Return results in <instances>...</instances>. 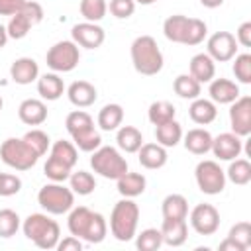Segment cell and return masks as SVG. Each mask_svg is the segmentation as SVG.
Returning a JSON list of instances; mask_svg holds the SVG:
<instances>
[{
  "instance_id": "41",
  "label": "cell",
  "mask_w": 251,
  "mask_h": 251,
  "mask_svg": "<svg viewBox=\"0 0 251 251\" xmlns=\"http://www.w3.org/2000/svg\"><path fill=\"white\" fill-rule=\"evenodd\" d=\"M65 126H67V131L73 135V133H76V131H82V129H86V127H92V126H94V120H92V116H90L88 112H84V110H73V112L67 116Z\"/></svg>"
},
{
  "instance_id": "1",
  "label": "cell",
  "mask_w": 251,
  "mask_h": 251,
  "mask_svg": "<svg viewBox=\"0 0 251 251\" xmlns=\"http://www.w3.org/2000/svg\"><path fill=\"white\" fill-rule=\"evenodd\" d=\"M67 227L71 235L84 239L86 243H100L108 233V224L104 216L98 212H92L86 206H76V208L73 206L69 210Z\"/></svg>"
},
{
  "instance_id": "31",
  "label": "cell",
  "mask_w": 251,
  "mask_h": 251,
  "mask_svg": "<svg viewBox=\"0 0 251 251\" xmlns=\"http://www.w3.org/2000/svg\"><path fill=\"white\" fill-rule=\"evenodd\" d=\"M173 90L176 96L184 98V100H194L200 96L202 92V84L188 73V75H178L173 82Z\"/></svg>"
},
{
  "instance_id": "15",
  "label": "cell",
  "mask_w": 251,
  "mask_h": 251,
  "mask_svg": "<svg viewBox=\"0 0 251 251\" xmlns=\"http://www.w3.org/2000/svg\"><path fill=\"white\" fill-rule=\"evenodd\" d=\"M208 94L214 104H231L239 98V86L229 78H212Z\"/></svg>"
},
{
  "instance_id": "16",
  "label": "cell",
  "mask_w": 251,
  "mask_h": 251,
  "mask_svg": "<svg viewBox=\"0 0 251 251\" xmlns=\"http://www.w3.org/2000/svg\"><path fill=\"white\" fill-rule=\"evenodd\" d=\"M39 76V65L31 57H20L10 65V78L16 84H31Z\"/></svg>"
},
{
  "instance_id": "22",
  "label": "cell",
  "mask_w": 251,
  "mask_h": 251,
  "mask_svg": "<svg viewBox=\"0 0 251 251\" xmlns=\"http://www.w3.org/2000/svg\"><path fill=\"white\" fill-rule=\"evenodd\" d=\"M37 92L43 100H59L65 92V82L57 73H45L37 76Z\"/></svg>"
},
{
  "instance_id": "47",
  "label": "cell",
  "mask_w": 251,
  "mask_h": 251,
  "mask_svg": "<svg viewBox=\"0 0 251 251\" xmlns=\"http://www.w3.org/2000/svg\"><path fill=\"white\" fill-rule=\"evenodd\" d=\"M22 190V178L12 173H0V196H14Z\"/></svg>"
},
{
  "instance_id": "27",
  "label": "cell",
  "mask_w": 251,
  "mask_h": 251,
  "mask_svg": "<svg viewBox=\"0 0 251 251\" xmlns=\"http://www.w3.org/2000/svg\"><path fill=\"white\" fill-rule=\"evenodd\" d=\"M163 218L171 220H186L188 216V200L182 194H167L161 202Z\"/></svg>"
},
{
  "instance_id": "19",
  "label": "cell",
  "mask_w": 251,
  "mask_h": 251,
  "mask_svg": "<svg viewBox=\"0 0 251 251\" xmlns=\"http://www.w3.org/2000/svg\"><path fill=\"white\" fill-rule=\"evenodd\" d=\"M67 96L69 102L76 108H88L96 102L98 92L94 88V84H90L88 80H75L69 88H67Z\"/></svg>"
},
{
  "instance_id": "34",
  "label": "cell",
  "mask_w": 251,
  "mask_h": 251,
  "mask_svg": "<svg viewBox=\"0 0 251 251\" xmlns=\"http://www.w3.org/2000/svg\"><path fill=\"white\" fill-rule=\"evenodd\" d=\"M49 155L63 161L65 165H69L71 169L76 165L78 161V153H76V145L73 141H65V139H59L55 141L51 147H49Z\"/></svg>"
},
{
  "instance_id": "44",
  "label": "cell",
  "mask_w": 251,
  "mask_h": 251,
  "mask_svg": "<svg viewBox=\"0 0 251 251\" xmlns=\"http://www.w3.org/2000/svg\"><path fill=\"white\" fill-rule=\"evenodd\" d=\"M206 35H208V25L202 20H198V18H190L188 29H186V37H184V43L182 45H188V47L198 45V43L204 41Z\"/></svg>"
},
{
  "instance_id": "11",
  "label": "cell",
  "mask_w": 251,
  "mask_h": 251,
  "mask_svg": "<svg viewBox=\"0 0 251 251\" xmlns=\"http://www.w3.org/2000/svg\"><path fill=\"white\" fill-rule=\"evenodd\" d=\"M208 55L214 59V63H227L237 55V41L235 35L229 31H216L208 37Z\"/></svg>"
},
{
  "instance_id": "2",
  "label": "cell",
  "mask_w": 251,
  "mask_h": 251,
  "mask_svg": "<svg viewBox=\"0 0 251 251\" xmlns=\"http://www.w3.org/2000/svg\"><path fill=\"white\" fill-rule=\"evenodd\" d=\"M131 63H133V69L139 73V75H145V76H153L157 73H161L163 69V53L155 41V37L151 35H139L133 39L131 43Z\"/></svg>"
},
{
  "instance_id": "52",
  "label": "cell",
  "mask_w": 251,
  "mask_h": 251,
  "mask_svg": "<svg viewBox=\"0 0 251 251\" xmlns=\"http://www.w3.org/2000/svg\"><path fill=\"white\" fill-rule=\"evenodd\" d=\"M82 247H84L82 241L78 237H75V235H67L65 239H59V243H57L59 251H80Z\"/></svg>"
},
{
  "instance_id": "43",
  "label": "cell",
  "mask_w": 251,
  "mask_h": 251,
  "mask_svg": "<svg viewBox=\"0 0 251 251\" xmlns=\"http://www.w3.org/2000/svg\"><path fill=\"white\" fill-rule=\"evenodd\" d=\"M233 75H235V80L241 82V84H251V55L249 53H241V55H235L233 57Z\"/></svg>"
},
{
  "instance_id": "7",
  "label": "cell",
  "mask_w": 251,
  "mask_h": 251,
  "mask_svg": "<svg viewBox=\"0 0 251 251\" xmlns=\"http://www.w3.org/2000/svg\"><path fill=\"white\" fill-rule=\"evenodd\" d=\"M0 159L16 171H29L37 163V155L22 137H8L0 145Z\"/></svg>"
},
{
  "instance_id": "8",
  "label": "cell",
  "mask_w": 251,
  "mask_h": 251,
  "mask_svg": "<svg viewBox=\"0 0 251 251\" xmlns=\"http://www.w3.org/2000/svg\"><path fill=\"white\" fill-rule=\"evenodd\" d=\"M45 61H47V67L53 73H71L73 69H76V65L80 61L78 45L73 39L57 41L55 45L49 47V51L45 55Z\"/></svg>"
},
{
  "instance_id": "20",
  "label": "cell",
  "mask_w": 251,
  "mask_h": 251,
  "mask_svg": "<svg viewBox=\"0 0 251 251\" xmlns=\"http://www.w3.org/2000/svg\"><path fill=\"white\" fill-rule=\"evenodd\" d=\"M161 235H163V243H165V245L180 247V245L186 241V237H188V224H186V220L163 218Z\"/></svg>"
},
{
  "instance_id": "51",
  "label": "cell",
  "mask_w": 251,
  "mask_h": 251,
  "mask_svg": "<svg viewBox=\"0 0 251 251\" xmlns=\"http://www.w3.org/2000/svg\"><path fill=\"white\" fill-rule=\"evenodd\" d=\"M25 0H0V16H14L22 10Z\"/></svg>"
},
{
  "instance_id": "6",
  "label": "cell",
  "mask_w": 251,
  "mask_h": 251,
  "mask_svg": "<svg viewBox=\"0 0 251 251\" xmlns=\"http://www.w3.org/2000/svg\"><path fill=\"white\" fill-rule=\"evenodd\" d=\"M37 204L53 216H61L67 214L73 206H75V192L71 188H67L63 182H49L45 186L39 188L37 192Z\"/></svg>"
},
{
  "instance_id": "23",
  "label": "cell",
  "mask_w": 251,
  "mask_h": 251,
  "mask_svg": "<svg viewBox=\"0 0 251 251\" xmlns=\"http://www.w3.org/2000/svg\"><path fill=\"white\" fill-rule=\"evenodd\" d=\"M188 116H190V120H192L194 124H198V126H208V124H212V122L216 120L218 108H216V104H214L212 100L198 96V98L192 100V104H190V108H188Z\"/></svg>"
},
{
  "instance_id": "48",
  "label": "cell",
  "mask_w": 251,
  "mask_h": 251,
  "mask_svg": "<svg viewBox=\"0 0 251 251\" xmlns=\"http://www.w3.org/2000/svg\"><path fill=\"white\" fill-rule=\"evenodd\" d=\"M108 10L114 18L118 20H127L135 12V2L133 0H110Z\"/></svg>"
},
{
  "instance_id": "9",
  "label": "cell",
  "mask_w": 251,
  "mask_h": 251,
  "mask_svg": "<svg viewBox=\"0 0 251 251\" xmlns=\"http://www.w3.org/2000/svg\"><path fill=\"white\" fill-rule=\"evenodd\" d=\"M194 178H196V184L198 188L204 192V194H220L224 188H226V171L216 163V161H200L194 169Z\"/></svg>"
},
{
  "instance_id": "17",
  "label": "cell",
  "mask_w": 251,
  "mask_h": 251,
  "mask_svg": "<svg viewBox=\"0 0 251 251\" xmlns=\"http://www.w3.org/2000/svg\"><path fill=\"white\" fill-rule=\"evenodd\" d=\"M18 118L25 126H41L47 120V106L43 100L37 98H25L18 106Z\"/></svg>"
},
{
  "instance_id": "10",
  "label": "cell",
  "mask_w": 251,
  "mask_h": 251,
  "mask_svg": "<svg viewBox=\"0 0 251 251\" xmlns=\"http://www.w3.org/2000/svg\"><path fill=\"white\" fill-rule=\"evenodd\" d=\"M190 226L198 235H214L220 227V212L212 204H196L190 210Z\"/></svg>"
},
{
  "instance_id": "3",
  "label": "cell",
  "mask_w": 251,
  "mask_h": 251,
  "mask_svg": "<svg viewBox=\"0 0 251 251\" xmlns=\"http://www.w3.org/2000/svg\"><path fill=\"white\" fill-rule=\"evenodd\" d=\"M24 235L39 249H55L61 239V227L47 214H29L22 224Z\"/></svg>"
},
{
  "instance_id": "55",
  "label": "cell",
  "mask_w": 251,
  "mask_h": 251,
  "mask_svg": "<svg viewBox=\"0 0 251 251\" xmlns=\"http://www.w3.org/2000/svg\"><path fill=\"white\" fill-rule=\"evenodd\" d=\"M8 39H10V37H8V31H6V25H2V24H0V49H2V47H6V43H8Z\"/></svg>"
},
{
  "instance_id": "49",
  "label": "cell",
  "mask_w": 251,
  "mask_h": 251,
  "mask_svg": "<svg viewBox=\"0 0 251 251\" xmlns=\"http://www.w3.org/2000/svg\"><path fill=\"white\" fill-rule=\"evenodd\" d=\"M20 14L31 24V27L37 25V24L43 20V8H41V4H37V2H33V0H25V4H24L22 10H20Z\"/></svg>"
},
{
  "instance_id": "12",
  "label": "cell",
  "mask_w": 251,
  "mask_h": 251,
  "mask_svg": "<svg viewBox=\"0 0 251 251\" xmlns=\"http://www.w3.org/2000/svg\"><path fill=\"white\" fill-rule=\"evenodd\" d=\"M229 126L239 137L251 133V96H239L229 104Z\"/></svg>"
},
{
  "instance_id": "4",
  "label": "cell",
  "mask_w": 251,
  "mask_h": 251,
  "mask_svg": "<svg viewBox=\"0 0 251 251\" xmlns=\"http://www.w3.org/2000/svg\"><path fill=\"white\" fill-rule=\"evenodd\" d=\"M139 206L133 198H122L114 204L110 214V231L118 241H131L137 231Z\"/></svg>"
},
{
  "instance_id": "50",
  "label": "cell",
  "mask_w": 251,
  "mask_h": 251,
  "mask_svg": "<svg viewBox=\"0 0 251 251\" xmlns=\"http://www.w3.org/2000/svg\"><path fill=\"white\" fill-rule=\"evenodd\" d=\"M235 41L241 47H251V22H243L235 31Z\"/></svg>"
},
{
  "instance_id": "56",
  "label": "cell",
  "mask_w": 251,
  "mask_h": 251,
  "mask_svg": "<svg viewBox=\"0 0 251 251\" xmlns=\"http://www.w3.org/2000/svg\"><path fill=\"white\" fill-rule=\"evenodd\" d=\"M135 4H141V6H149V4H153V2H159V0H133Z\"/></svg>"
},
{
  "instance_id": "13",
  "label": "cell",
  "mask_w": 251,
  "mask_h": 251,
  "mask_svg": "<svg viewBox=\"0 0 251 251\" xmlns=\"http://www.w3.org/2000/svg\"><path fill=\"white\" fill-rule=\"evenodd\" d=\"M71 37L73 41L78 45V47H84V49H98L104 39H106V33L104 29L94 24V22H80V24H75L73 29H71Z\"/></svg>"
},
{
  "instance_id": "57",
  "label": "cell",
  "mask_w": 251,
  "mask_h": 251,
  "mask_svg": "<svg viewBox=\"0 0 251 251\" xmlns=\"http://www.w3.org/2000/svg\"><path fill=\"white\" fill-rule=\"evenodd\" d=\"M2 106H4V100H2V96H0V110H2Z\"/></svg>"
},
{
  "instance_id": "46",
  "label": "cell",
  "mask_w": 251,
  "mask_h": 251,
  "mask_svg": "<svg viewBox=\"0 0 251 251\" xmlns=\"http://www.w3.org/2000/svg\"><path fill=\"white\" fill-rule=\"evenodd\" d=\"M29 29H31V24H29L20 12L14 14V16H10V22H8V25H6L8 37H12V39H22V37L27 35Z\"/></svg>"
},
{
  "instance_id": "54",
  "label": "cell",
  "mask_w": 251,
  "mask_h": 251,
  "mask_svg": "<svg viewBox=\"0 0 251 251\" xmlns=\"http://www.w3.org/2000/svg\"><path fill=\"white\" fill-rule=\"evenodd\" d=\"M200 4H202L204 8H210V10H214V8L222 6V4H224V0H200Z\"/></svg>"
},
{
  "instance_id": "29",
  "label": "cell",
  "mask_w": 251,
  "mask_h": 251,
  "mask_svg": "<svg viewBox=\"0 0 251 251\" xmlns=\"http://www.w3.org/2000/svg\"><path fill=\"white\" fill-rule=\"evenodd\" d=\"M116 143L124 153H137V149L143 145V135L133 126H122L118 127Z\"/></svg>"
},
{
  "instance_id": "39",
  "label": "cell",
  "mask_w": 251,
  "mask_h": 251,
  "mask_svg": "<svg viewBox=\"0 0 251 251\" xmlns=\"http://www.w3.org/2000/svg\"><path fill=\"white\" fill-rule=\"evenodd\" d=\"M71 173H73V169L69 165H65L63 161H59V159H55L51 155H49V159H47V163L43 167V175L49 180H53V182H65V180H69Z\"/></svg>"
},
{
  "instance_id": "25",
  "label": "cell",
  "mask_w": 251,
  "mask_h": 251,
  "mask_svg": "<svg viewBox=\"0 0 251 251\" xmlns=\"http://www.w3.org/2000/svg\"><path fill=\"white\" fill-rule=\"evenodd\" d=\"M118 192L124 196V198H135L139 194L145 192V186H147V178L141 175V173H124L118 180Z\"/></svg>"
},
{
  "instance_id": "35",
  "label": "cell",
  "mask_w": 251,
  "mask_h": 251,
  "mask_svg": "<svg viewBox=\"0 0 251 251\" xmlns=\"http://www.w3.org/2000/svg\"><path fill=\"white\" fill-rule=\"evenodd\" d=\"M175 116H176V108L167 100H157L147 110V118L153 126H161L169 120H175Z\"/></svg>"
},
{
  "instance_id": "30",
  "label": "cell",
  "mask_w": 251,
  "mask_h": 251,
  "mask_svg": "<svg viewBox=\"0 0 251 251\" xmlns=\"http://www.w3.org/2000/svg\"><path fill=\"white\" fill-rule=\"evenodd\" d=\"M124 122V108L120 104H106L102 106V110L98 112V118H96V124L100 129L104 131H114L122 126Z\"/></svg>"
},
{
  "instance_id": "14",
  "label": "cell",
  "mask_w": 251,
  "mask_h": 251,
  "mask_svg": "<svg viewBox=\"0 0 251 251\" xmlns=\"http://www.w3.org/2000/svg\"><path fill=\"white\" fill-rule=\"evenodd\" d=\"M210 151L214 153V157H218L220 161H231L235 157L241 155L243 151V141L239 135H235L233 131H226L220 133L216 137H212V147Z\"/></svg>"
},
{
  "instance_id": "40",
  "label": "cell",
  "mask_w": 251,
  "mask_h": 251,
  "mask_svg": "<svg viewBox=\"0 0 251 251\" xmlns=\"http://www.w3.org/2000/svg\"><path fill=\"white\" fill-rule=\"evenodd\" d=\"M22 139L33 149V153L37 157H43L47 153V149L51 147V139L43 129H29Z\"/></svg>"
},
{
  "instance_id": "28",
  "label": "cell",
  "mask_w": 251,
  "mask_h": 251,
  "mask_svg": "<svg viewBox=\"0 0 251 251\" xmlns=\"http://www.w3.org/2000/svg\"><path fill=\"white\" fill-rule=\"evenodd\" d=\"M155 139L163 147H175L182 139V127L176 120H169L161 126H155Z\"/></svg>"
},
{
  "instance_id": "37",
  "label": "cell",
  "mask_w": 251,
  "mask_h": 251,
  "mask_svg": "<svg viewBox=\"0 0 251 251\" xmlns=\"http://www.w3.org/2000/svg\"><path fill=\"white\" fill-rule=\"evenodd\" d=\"M135 245L139 251H157L163 245V235L161 229L157 227H147L141 233H135Z\"/></svg>"
},
{
  "instance_id": "33",
  "label": "cell",
  "mask_w": 251,
  "mask_h": 251,
  "mask_svg": "<svg viewBox=\"0 0 251 251\" xmlns=\"http://www.w3.org/2000/svg\"><path fill=\"white\" fill-rule=\"evenodd\" d=\"M69 188L78 196H88L96 188V178L88 171H75L69 176Z\"/></svg>"
},
{
  "instance_id": "5",
  "label": "cell",
  "mask_w": 251,
  "mask_h": 251,
  "mask_svg": "<svg viewBox=\"0 0 251 251\" xmlns=\"http://www.w3.org/2000/svg\"><path fill=\"white\" fill-rule=\"evenodd\" d=\"M90 167L96 175L118 180L124 173H127V161L126 157L112 145H100L90 155Z\"/></svg>"
},
{
  "instance_id": "18",
  "label": "cell",
  "mask_w": 251,
  "mask_h": 251,
  "mask_svg": "<svg viewBox=\"0 0 251 251\" xmlns=\"http://www.w3.org/2000/svg\"><path fill=\"white\" fill-rule=\"evenodd\" d=\"M137 159L141 163V167L149 169V171H157L161 167L167 165V147L159 145V143H143L137 149Z\"/></svg>"
},
{
  "instance_id": "45",
  "label": "cell",
  "mask_w": 251,
  "mask_h": 251,
  "mask_svg": "<svg viewBox=\"0 0 251 251\" xmlns=\"http://www.w3.org/2000/svg\"><path fill=\"white\" fill-rule=\"evenodd\" d=\"M227 237L231 241H235L243 251H247L251 247V224L249 222H237L235 226H231Z\"/></svg>"
},
{
  "instance_id": "36",
  "label": "cell",
  "mask_w": 251,
  "mask_h": 251,
  "mask_svg": "<svg viewBox=\"0 0 251 251\" xmlns=\"http://www.w3.org/2000/svg\"><path fill=\"white\" fill-rule=\"evenodd\" d=\"M71 137H73V143L76 145V149L86 151V153H92L94 149H98L102 145V137H100V133L96 131L94 126L92 127H86L82 131H76Z\"/></svg>"
},
{
  "instance_id": "24",
  "label": "cell",
  "mask_w": 251,
  "mask_h": 251,
  "mask_svg": "<svg viewBox=\"0 0 251 251\" xmlns=\"http://www.w3.org/2000/svg\"><path fill=\"white\" fill-rule=\"evenodd\" d=\"M212 147V133L204 127H192L184 135V149L192 155H206Z\"/></svg>"
},
{
  "instance_id": "21",
  "label": "cell",
  "mask_w": 251,
  "mask_h": 251,
  "mask_svg": "<svg viewBox=\"0 0 251 251\" xmlns=\"http://www.w3.org/2000/svg\"><path fill=\"white\" fill-rule=\"evenodd\" d=\"M188 71L200 84L210 82L216 76V63L208 53H196L188 63Z\"/></svg>"
},
{
  "instance_id": "32",
  "label": "cell",
  "mask_w": 251,
  "mask_h": 251,
  "mask_svg": "<svg viewBox=\"0 0 251 251\" xmlns=\"http://www.w3.org/2000/svg\"><path fill=\"white\" fill-rule=\"evenodd\" d=\"M226 178H229L233 184L237 186H243L251 180V163L247 159H231L229 161V167L226 171Z\"/></svg>"
},
{
  "instance_id": "42",
  "label": "cell",
  "mask_w": 251,
  "mask_h": 251,
  "mask_svg": "<svg viewBox=\"0 0 251 251\" xmlns=\"http://www.w3.org/2000/svg\"><path fill=\"white\" fill-rule=\"evenodd\" d=\"M22 222H20V216L18 212L10 210V208H2L0 210V237H12L16 235V231L20 229Z\"/></svg>"
},
{
  "instance_id": "26",
  "label": "cell",
  "mask_w": 251,
  "mask_h": 251,
  "mask_svg": "<svg viewBox=\"0 0 251 251\" xmlns=\"http://www.w3.org/2000/svg\"><path fill=\"white\" fill-rule=\"evenodd\" d=\"M188 22H190V18L188 16H182V14L169 16L163 22V33H165V37L169 41H173V43H184Z\"/></svg>"
},
{
  "instance_id": "53",
  "label": "cell",
  "mask_w": 251,
  "mask_h": 251,
  "mask_svg": "<svg viewBox=\"0 0 251 251\" xmlns=\"http://www.w3.org/2000/svg\"><path fill=\"white\" fill-rule=\"evenodd\" d=\"M218 247H220V251H243V249H241V247H239L235 241H231L229 237H226V239H224V241H222Z\"/></svg>"
},
{
  "instance_id": "38",
  "label": "cell",
  "mask_w": 251,
  "mask_h": 251,
  "mask_svg": "<svg viewBox=\"0 0 251 251\" xmlns=\"http://www.w3.org/2000/svg\"><path fill=\"white\" fill-rule=\"evenodd\" d=\"M108 12V2L106 0H80V16L84 22H94L98 24Z\"/></svg>"
}]
</instances>
